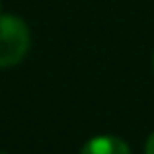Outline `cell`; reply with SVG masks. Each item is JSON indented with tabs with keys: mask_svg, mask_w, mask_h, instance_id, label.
<instances>
[{
	"mask_svg": "<svg viewBox=\"0 0 154 154\" xmlns=\"http://www.w3.org/2000/svg\"><path fill=\"white\" fill-rule=\"evenodd\" d=\"M0 154H8V152H0Z\"/></svg>",
	"mask_w": 154,
	"mask_h": 154,
	"instance_id": "cell-6",
	"label": "cell"
},
{
	"mask_svg": "<svg viewBox=\"0 0 154 154\" xmlns=\"http://www.w3.org/2000/svg\"><path fill=\"white\" fill-rule=\"evenodd\" d=\"M0 14H4V12H2V0H0Z\"/></svg>",
	"mask_w": 154,
	"mask_h": 154,
	"instance_id": "cell-5",
	"label": "cell"
},
{
	"mask_svg": "<svg viewBox=\"0 0 154 154\" xmlns=\"http://www.w3.org/2000/svg\"><path fill=\"white\" fill-rule=\"evenodd\" d=\"M31 49V31L23 18L0 14V70L18 66Z\"/></svg>",
	"mask_w": 154,
	"mask_h": 154,
	"instance_id": "cell-1",
	"label": "cell"
},
{
	"mask_svg": "<svg viewBox=\"0 0 154 154\" xmlns=\"http://www.w3.org/2000/svg\"><path fill=\"white\" fill-rule=\"evenodd\" d=\"M144 154H154V131L144 140Z\"/></svg>",
	"mask_w": 154,
	"mask_h": 154,
	"instance_id": "cell-3",
	"label": "cell"
},
{
	"mask_svg": "<svg viewBox=\"0 0 154 154\" xmlns=\"http://www.w3.org/2000/svg\"><path fill=\"white\" fill-rule=\"evenodd\" d=\"M78 154H133L127 140L117 135H94L80 146Z\"/></svg>",
	"mask_w": 154,
	"mask_h": 154,
	"instance_id": "cell-2",
	"label": "cell"
},
{
	"mask_svg": "<svg viewBox=\"0 0 154 154\" xmlns=\"http://www.w3.org/2000/svg\"><path fill=\"white\" fill-rule=\"evenodd\" d=\"M152 70H154V51H152Z\"/></svg>",
	"mask_w": 154,
	"mask_h": 154,
	"instance_id": "cell-4",
	"label": "cell"
}]
</instances>
